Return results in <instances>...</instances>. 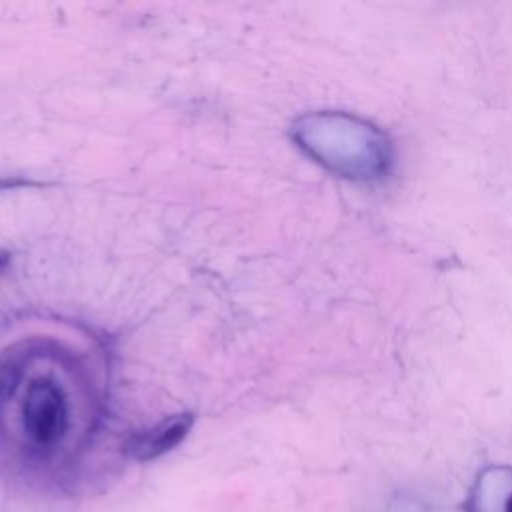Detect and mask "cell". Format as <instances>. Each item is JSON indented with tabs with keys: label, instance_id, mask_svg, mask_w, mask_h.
<instances>
[{
	"label": "cell",
	"instance_id": "1",
	"mask_svg": "<svg viewBox=\"0 0 512 512\" xmlns=\"http://www.w3.org/2000/svg\"><path fill=\"white\" fill-rule=\"evenodd\" d=\"M292 140L314 162L354 182L382 180L392 168V144L370 120L348 112L320 110L300 116Z\"/></svg>",
	"mask_w": 512,
	"mask_h": 512
},
{
	"label": "cell",
	"instance_id": "2",
	"mask_svg": "<svg viewBox=\"0 0 512 512\" xmlns=\"http://www.w3.org/2000/svg\"><path fill=\"white\" fill-rule=\"evenodd\" d=\"M22 428L40 448L56 446L70 428L66 390L50 376H36L24 386L20 404Z\"/></svg>",
	"mask_w": 512,
	"mask_h": 512
},
{
	"label": "cell",
	"instance_id": "3",
	"mask_svg": "<svg viewBox=\"0 0 512 512\" xmlns=\"http://www.w3.org/2000/svg\"><path fill=\"white\" fill-rule=\"evenodd\" d=\"M194 426V414L182 412L168 416L152 428L132 436L126 444V454L138 462L156 460L186 440Z\"/></svg>",
	"mask_w": 512,
	"mask_h": 512
},
{
	"label": "cell",
	"instance_id": "4",
	"mask_svg": "<svg viewBox=\"0 0 512 512\" xmlns=\"http://www.w3.org/2000/svg\"><path fill=\"white\" fill-rule=\"evenodd\" d=\"M466 512H512V466L490 464L470 484Z\"/></svg>",
	"mask_w": 512,
	"mask_h": 512
},
{
	"label": "cell",
	"instance_id": "5",
	"mask_svg": "<svg viewBox=\"0 0 512 512\" xmlns=\"http://www.w3.org/2000/svg\"><path fill=\"white\" fill-rule=\"evenodd\" d=\"M10 264V252L6 250H0V272Z\"/></svg>",
	"mask_w": 512,
	"mask_h": 512
}]
</instances>
